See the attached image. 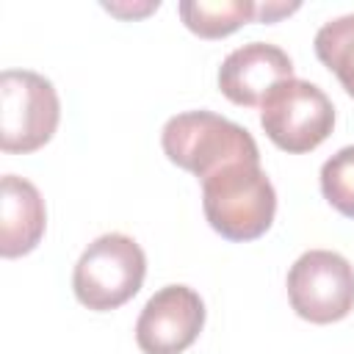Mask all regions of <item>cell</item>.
I'll return each instance as SVG.
<instances>
[{"instance_id":"cell-1","label":"cell","mask_w":354,"mask_h":354,"mask_svg":"<svg viewBox=\"0 0 354 354\" xmlns=\"http://www.w3.org/2000/svg\"><path fill=\"white\" fill-rule=\"evenodd\" d=\"M199 183L205 218L221 238L254 241L271 227L277 191L260 160L227 163Z\"/></svg>"},{"instance_id":"cell-2","label":"cell","mask_w":354,"mask_h":354,"mask_svg":"<svg viewBox=\"0 0 354 354\" xmlns=\"http://www.w3.org/2000/svg\"><path fill=\"white\" fill-rule=\"evenodd\" d=\"M160 144L166 158L205 180L216 169L238 160H260L252 133L213 111H185L163 124Z\"/></svg>"},{"instance_id":"cell-3","label":"cell","mask_w":354,"mask_h":354,"mask_svg":"<svg viewBox=\"0 0 354 354\" xmlns=\"http://www.w3.org/2000/svg\"><path fill=\"white\" fill-rule=\"evenodd\" d=\"M147 257L144 249L122 232H105L94 238L75 263L72 290L88 310L105 313L130 301L144 282Z\"/></svg>"},{"instance_id":"cell-4","label":"cell","mask_w":354,"mask_h":354,"mask_svg":"<svg viewBox=\"0 0 354 354\" xmlns=\"http://www.w3.org/2000/svg\"><path fill=\"white\" fill-rule=\"evenodd\" d=\"M61 102L55 86L30 69H3L0 75V149L36 152L58 130Z\"/></svg>"},{"instance_id":"cell-5","label":"cell","mask_w":354,"mask_h":354,"mask_svg":"<svg viewBox=\"0 0 354 354\" xmlns=\"http://www.w3.org/2000/svg\"><path fill=\"white\" fill-rule=\"evenodd\" d=\"M266 136L285 152H310L321 147L335 127V105L310 80L290 77L277 83L260 102Z\"/></svg>"},{"instance_id":"cell-6","label":"cell","mask_w":354,"mask_h":354,"mask_svg":"<svg viewBox=\"0 0 354 354\" xmlns=\"http://www.w3.org/2000/svg\"><path fill=\"white\" fill-rule=\"evenodd\" d=\"M288 299L299 318L335 324L354 310V266L329 249H310L288 271Z\"/></svg>"},{"instance_id":"cell-7","label":"cell","mask_w":354,"mask_h":354,"mask_svg":"<svg viewBox=\"0 0 354 354\" xmlns=\"http://www.w3.org/2000/svg\"><path fill=\"white\" fill-rule=\"evenodd\" d=\"M205 326V301L188 285H166L149 296L138 321L136 343L144 354H183Z\"/></svg>"},{"instance_id":"cell-8","label":"cell","mask_w":354,"mask_h":354,"mask_svg":"<svg viewBox=\"0 0 354 354\" xmlns=\"http://www.w3.org/2000/svg\"><path fill=\"white\" fill-rule=\"evenodd\" d=\"M293 77L290 55L268 41H249L235 47L218 66V88L235 105H260L266 94Z\"/></svg>"},{"instance_id":"cell-9","label":"cell","mask_w":354,"mask_h":354,"mask_svg":"<svg viewBox=\"0 0 354 354\" xmlns=\"http://www.w3.org/2000/svg\"><path fill=\"white\" fill-rule=\"evenodd\" d=\"M47 210L39 188L17 174L0 180V254L22 257L33 252L44 235Z\"/></svg>"},{"instance_id":"cell-10","label":"cell","mask_w":354,"mask_h":354,"mask_svg":"<svg viewBox=\"0 0 354 354\" xmlns=\"http://www.w3.org/2000/svg\"><path fill=\"white\" fill-rule=\"evenodd\" d=\"M183 25L202 39H221L241 25L257 19V3L252 0H183L177 6Z\"/></svg>"},{"instance_id":"cell-11","label":"cell","mask_w":354,"mask_h":354,"mask_svg":"<svg viewBox=\"0 0 354 354\" xmlns=\"http://www.w3.org/2000/svg\"><path fill=\"white\" fill-rule=\"evenodd\" d=\"M318 61L337 75L340 86L354 97V11L324 22L315 33Z\"/></svg>"},{"instance_id":"cell-12","label":"cell","mask_w":354,"mask_h":354,"mask_svg":"<svg viewBox=\"0 0 354 354\" xmlns=\"http://www.w3.org/2000/svg\"><path fill=\"white\" fill-rule=\"evenodd\" d=\"M321 194L337 213L354 218V144L337 149L321 166Z\"/></svg>"},{"instance_id":"cell-13","label":"cell","mask_w":354,"mask_h":354,"mask_svg":"<svg viewBox=\"0 0 354 354\" xmlns=\"http://www.w3.org/2000/svg\"><path fill=\"white\" fill-rule=\"evenodd\" d=\"M158 0H147V3H102L105 11L122 17V19H136V17H144L149 11H158Z\"/></svg>"},{"instance_id":"cell-14","label":"cell","mask_w":354,"mask_h":354,"mask_svg":"<svg viewBox=\"0 0 354 354\" xmlns=\"http://www.w3.org/2000/svg\"><path fill=\"white\" fill-rule=\"evenodd\" d=\"M296 8H299V3H274V0H268V3L257 6V19L260 22H277L279 17H288Z\"/></svg>"}]
</instances>
